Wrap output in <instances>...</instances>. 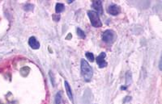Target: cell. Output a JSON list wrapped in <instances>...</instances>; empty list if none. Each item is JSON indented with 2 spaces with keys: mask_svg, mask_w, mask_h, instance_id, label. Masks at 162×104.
Here are the masks:
<instances>
[{
  "mask_svg": "<svg viewBox=\"0 0 162 104\" xmlns=\"http://www.w3.org/2000/svg\"><path fill=\"white\" fill-rule=\"evenodd\" d=\"M53 17H54V20H55V21H58V20H59V19H60V15H58H58H57V17H56V16H55V15H54V16H53Z\"/></svg>",
  "mask_w": 162,
  "mask_h": 104,
  "instance_id": "5bb4252c",
  "label": "cell"
},
{
  "mask_svg": "<svg viewBox=\"0 0 162 104\" xmlns=\"http://www.w3.org/2000/svg\"><path fill=\"white\" fill-rule=\"evenodd\" d=\"M93 8L96 11L97 14H100V15L103 14V7H102L101 1H93Z\"/></svg>",
  "mask_w": 162,
  "mask_h": 104,
  "instance_id": "8992f818",
  "label": "cell"
},
{
  "mask_svg": "<svg viewBox=\"0 0 162 104\" xmlns=\"http://www.w3.org/2000/svg\"><path fill=\"white\" fill-rule=\"evenodd\" d=\"M77 35H78L81 38H85V34H84V31L83 30H81L80 28H77Z\"/></svg>",
  "mask_w": 162,
  "mask_h": 104,
  "instance_id": "8fae6325",
  "label": "cell"
},
{
  "mask_svg": "<svg viewBox=\"0 0 162 104\" xmlns=\"http://www.w3.org/2000/svg\"><path fill=\"white\" fill-rule=\"evenodd\" d=\"M88 15L89 17V20L91 21V24L93 27H101L102 26V23L98 14L96 12L93 11H88Z\"/></svg>",
  "mask_w": 162,
  "mask_h": 104,
  "instance_id": "7a4b0ae2",
  "label": "cell"
},
{
  "mask_svg": "<svg viewBox=\"0 0 162 104\" xmlns=\"http://www.w3.org/2000/svg\"><path fill=\"white\" fill-rule=\"evenodd\" d=\"M33 9V6L32 4H27L25 7H24V10L25 11H31V10Z\"/></svg>",
  "mask_w": 162,
  "mask_h": 104,
  "instance_id": "4fadbf2b",
  "label": "cell"
},
{
  "mask_svg": "<svg viewBox=\"0 0 162 104\" xmlns=\"http://www.w3.org/2000/svg\"><path fill=\"white\" fill-rule=\"evenodd\" d=\"M62 101V94L61 92H58L55 95V103L60 104Z\"/></svg>",
  "mask_w": 162,
  "mask_h": 104,
  "instance_id": "30bf717a",
  "label": "cell"
},
{
  "mask_svg": "<svg viewBox=\"0 0 162 104\" xmlns=\"http://www.w3.org/2000/svg\"><path fill=\"white\" fill-rule=\"evenodd\" d=\"M63 10H64V5H63V3H57L56 4V7H55V11L57 13H61L62 12H63Z\"/></svg>",
  "mask_w": 162,
  "mask_h": 104,
  "instance_id": "9c48e42d",
  "label": "cell"
},
{
  "mask_svg": "<svg viewBox=\"0 0 162 104\" xmlns=\"http://www.w3.org/2000/svg\"><path fill=\"white\" fill-rule=\"evenodd\" d=\"M114 32L112 30H106L104 32L102 35V40L103 41H105L107 44H110L114 41Z\"/></svg>",
  "mask_w": 162,
  "mask_h": 104,
  "instance_id": "3957f363",
  "label": "cell"
},
{
  "mask_svg": "<svg viewBox=\"0 0 162 104\" xmlns=\"http://www.w3.org/2000/svg\"><path fill=\"white\" fill-rule=\"evenodd\" d=\"M81 74L84 81L86 82H89L93 77V69L91 68L87 61L84 59L81 60Z\"/></svg>",
  "mask_w": 162,
  "mask_h": 104,
  "instance_id": "6da1fadb",
  "label": "cell"
},
{
  "mask_svg": "<svg viewBox=\"0 0 162 104\" xmlns=\"http://www.w3.org/2000/svg\"><path fill=\"white\" fill-rule=\"evenodd\" d=\"M108 12L109 14H110L112 15H118L121 12L120 7L117 5H110L108 7Z\"/></svg>",
  "mask_w": 162,
  "mask_h": 104,
  "instance_id": "5b68a950",
  "label": "cell"
},
{
  "mask_svg": "<svg viewBox=\"0 0 162 104\" xmlns=\"http://www.w3.org/2000/svg\"><path fill=\"white\" fill-rule=\"evenodd\" d=\"M86 57H87V59H88L91 62H93V61H94V56H93V54L91 53H86Z\"/></svg>",
  "mask_w": 162,
  "mask_h": 104,
  "instance_id": "7c38bea8",
  "label": "cell"
},
{
  "mask_svg": "<svg viewBox=\"0 0 162 104\" xmlns=\"http://www.w3.org/2000/svg\"><path fill=\"white\" fill-rule=\"evenodd\" d=\"M105 53H101L98 57H96V63L99 66L100 68H104L107 66V62L105 61Z\"/></svg>",
  "mask_w": 162,
  "mask_h": 104,
  "instance_id": "277c9868",
  "label": "cell"
},
{
  "mask_svg": "<svg viewBox=\"0 0 162 104\" xmlns=\"http://www.w3.org/2000/svg\"><path fill=\"white\" fill-rule=\"evenodd\" d=\"M64 85H65V90H66V94H67V96H68V98H70V100H72L73 101V95H72V89H71V87H70L69 83L65 81V82H64Z\"/></svg>",
  "mask_w": 162,
  "mask_h": 104,
  "instance_id": "ba28073f",
  "label": "cell"
},
{
  "mask_svg": "<svg viewBox=\"0 0 162 104\" xmlns=\"http://www.w3.org/2000/svg\"><path fill=\"white\" fill-rule=\"evenodd\" d=\"M28 45L33 49H38L40 48V43L37 41L36 37H34V36H32V37L29 38V40H28Z\"/></svg>",
  "mask_w": 162,
  "mask_h": 104,
  "instance_id": "52a82bcc",
  "label": "cell"
}]
</instances>
